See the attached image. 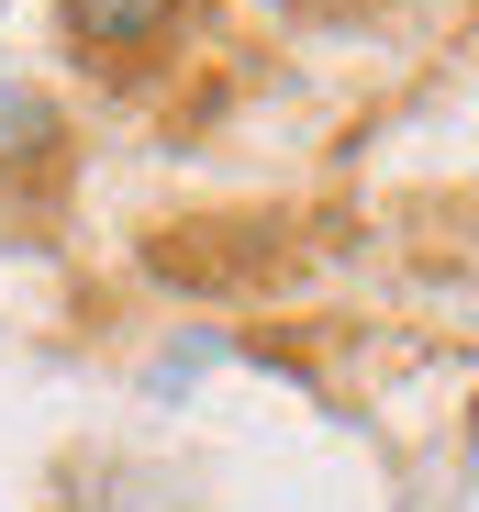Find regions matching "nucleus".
<instances>
[{"mask_svg":"<svg viewBox=\"0 0 479 512\" xmlns=\"http://www.w3.org/2000/svg\"><path fill=\"white\" fill-rule=\"evenodd\" d=\"M179 12H190V0H67V34L90 56H145Z\"/></svg>","mask_w":479,"mask_h":512,"instance_id":"f257e3e1","label":"nucleus"},{"mask_svg":"<svg viewBox=\"0 0 479 512\" xmlns=\"http://www.w3.org/2000/svg\"><path fill=\"white\" fill-rule=\"evenodd\" d=\"M34 145H56V112L34 90H0V156H34Z\"/></svg>","mask_w":479,"mask_h":512,"instance_id":"f03ea898","label":"nucleus"}]
</instances>
